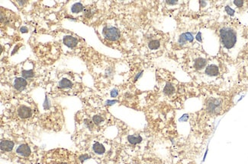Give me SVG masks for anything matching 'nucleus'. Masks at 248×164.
I'll return each instance as SVG.
<instances>
[{"mask_svg": "<svg viewBox=\"0 0 248 164\" xmlns=\"http://www.w3.org/2000/svg\"><path fill=\"white\" fill-rule=\"evenodd\" d=\"M221 41L226 49H231L234 47L237 42V34L233 28H223L220 31Z\"/></svg>", "mask_w": 248, "mask_h": 164, "instance_id": "1", "label": "nucleus"}, {"mask_svg": "<svg viewBox=\"0 0 248 164\" xmlns=\"http://www.w3.org/2000/svg\"><path fill=\"white\" fill-rule=\"evenodd\" d=\"M222 100L217 98H210L207 102V110L211 114H218L222 110Z\"/></svg>", "mask_w": 248, "mask_h": 164, "instance_id": "2", "label": "nucleus"}, {"mask_svg": "<svg viewBox=\"0 0 248 164\" xmlns=\"http://www.w3.org/2000/svg\"><path fill=\"white\" fill-rule=\"evenodd\" d=\"M102 34L104 35V37L109 40H117L120 37V33L118 30L113 27H110V28L105 27L103 29Z\"/></svg>", "mask_w": 248, "mask_h": 164, "instance_id": "3", "label": "nucleus"}, {"mask_svg": "<svg viewBox=\"0 0 248 164\" xmlns=\"http://www.w3.org/2000/svg\"><path fill=\"white\" fill-rule=\"evenodd\" d=\"M18 114L21 118L22 119H27L29 117L31 116L32 115V111L30 108L27 107V106H21L18 110Z\"/></svg>", "mask_w": 248, "mask_h": 164, "instance_id": "4", "label": "nucleus"}, {"mask_svg": "<svg viewBox=\"0 0 248 164\" xmlns=\"http://www.w3.org/2000/svg\"><path fill=\"white\" fill-rule=\"evenodd\" d=\"M27 86V81L24 78H17L14 82V87L17 91H22Z\"/></svg>", "mask_w": 248, "mask_h": 164, "instance_id": "5", "label": "nucleus"}, {"mask_svg": "<svg viewBox=\"0 0 248 164\" xmlns=\"http://www.w3.org/2000/svg\"><path fill=\"white\" fill-rule=\"evenodd\" d=\"M16 153L23 157H29L31 154V149L27 145H22L17 148Z\"/></svg>", "mask_w": 248, "mask_h": 164, "instance_id": "6", "label": "nucleus"}, {"mask_svg": "<svg viewBox=\"0 0 248 164\" xmlns=\"http://www.w3.org/2000/svg\"><path fill=\"white\" fill-rule=\"evenodd\" d=\"M63 43L70 48L75 47V46L77 45V43H78L77 39L75 38V37H72V36H66V37H64V38H63Z\"/></svg>", "mask_w": 248, "mask_h": 164, "instance_id": "7", "label": "nucleus"}, {"mask_svg": "<svg viewBox=\"0 0 248 164\" xmlns=\"http://www.w3.org/2000/svg\"><path fill=\"white\" fill-rule=\"evenodd\" d=\"M205 73L209 76H217L219 74V68L215 65H210L205 69Z\"/></svg>", "mask_w": 248, "mask_h": 164, "instance_id": "8", "label": "nucleus"}, {"mask_svg": "<svg viewBox=\"0 0 248 164\" xmlns=\"http://www.w3.org/2000/svg\"><path fill=\"white\" fill-rule=\"evenodd\" d=\"M0 147H1V150L4 151H11L13 149L14 143L12 140H1V144H0Z\"/></svg>", "mask_w": 248, "mask_h": 164, "instance_id": "9", "label": "nucleus"}, {"mask_svg": "<svg viewBox=\"0 0 248 164\" xmlns=\"http://www.w3.org/2000/svg\"><path fill=\"white\" fill-rule=\"evenodd\" d=\"M93 151L97 154H103L105 151V148L100 143L96 142L93 145Z\"/></svg>", "mask_w": 248, "mask_h": 164, "instance_id": "10", "label": "nucleus"}, {"mask_svg": "<svg viewBox=\"0 0 248 164\" xmlns=\"http://www.w3.org/2000/svg\"><path fill=\"white\" fill-rule=\"evenodd\" d=\"M128 140L131 145H137L142 141V138L140 135H129Z\"/></svg>", "mask_w": 248, "mask_h": 164, "instance_id": "11", "label": "nucleus"}, {"mask_svg": "<svg viewBox=\"0 0 248 164\" xmlns=\"http://www.w3.org/2000/svg\"><path fill=\"white\" fill-rule=\"evenodd\" d=\"M206 64V60L202 58H198L196 59L195 63H194V66L196 69H200L205 67V65Z\"/></svg>", "mask_w": 248, "mask_h": 164, "instance_id": "12", "label": "nucleus"}, {"mask_svg": "<svg viewBox=\"0 0 248 164\" xmlns=\"http://www.w3.org/2000/svg\"><path fill=\"white\" fill-rule=\"evenodd\" d=\"M72 86L73 84L71 83V81L68 79H66V78H63L59 82V87H60V88H70Z\"/></svg>", "mask_w": 248, "mask_h": 164, "instance_id": "13", "label": "nucleus"}, {"mask_svg": "<svg viewBox=\"0 0 248 164\" xmlns=\"http://www.w3.org/2000/svg\"><path fill=\"white\" fill-rule=\"evenodd\" d=\"M175 87L173 86L171 84H166L164 89H163V92L166 95H171L174 93Z\"/></svg>", "mask_w": 248, "mask_h": 164, "instance_id": "14", "label": "nucleus"}, {"mask_svg": "<svg viewBox=\"0 0 248 164\" xmlns=\"http://www.w3.org/2000/svg\"><path fill=\"white\" fill-rule=\"evenodd\" d=\"M83 10V5L79 2H77V3H75L74 5H73L72 8H71V11H72L73 13H79Z\"/></svg>", "mask_w": 248, "mask_h": 164, "instance_id": "15", "label": "nucleus"}, {"mask_svg": "<svg viewBox=\"0 0 248 164\" xmlns=\"http://www.w3.org/2000/svg\"><path fill=\"white\" fill-rule=\"evenodd\" d=\"M160 46V42L158 40H151L150 43H148V47L150 48V50H157Z\"/></svg>", "mask_w": 248, "mask_h": 164, "instance_id": "16", "label": "nucleus"}, {"mask_svg": "<svg viewBox=\"0 0 248 164\" xmlns=\"http://www.w3.org/2000/svg\"><path fill=\"white\" fill-rule=\"evenodd\" d=\"M22 75L24 78H31L35 76V74H34L33 70H29V71L24 70V71H22Z\"/></svg>", "mask_w": 248, "mask_h": 164, "instance_id": "17", "label": "nucleus"}, {"mask_svg": "<svg viewBox=\"0 0 248 164\" xmlns=\"http://www.w3.org/2000/svg\"><path fill=\"white\" fill-rule=\"evenodd\" d=\"M193 40V37L189 33H186V34H184L180 38V42H185V41H192Z\"/></svg>", "mask_w": 248, "mask_h": 164, "instance_id": "18", "label": "nucleus"}, {"mask_svg": "<svg viewBox=\"0 0 248 164\" xmlns=\"http://www.w3.org/2000/svg\"><path fill=\"white\" fill-rule=\"evenodd\" d=\"M103 120H104L103 118H102V117L99 116H94L93 118H92V121H93V122L95 123V124H96V125H99V124L102 122Z\"/></svg>", "mask_w": 248, "mask_h": 164, "instance_id": "19", "label": "nucleus"}, {"mask_svg": "<svg viewBox=\"0 0 248 164\" xmlns=\"http://www.w3.org/2000/svg\"><path fill=\"white\" fill-rule=\"evenodd\" d=\"M89 158H90V156L87 155V154H84V155H81L80 157H79V160H80L82 163H83L85 160H88Z\"/></svg>", "mask_w": 248, "mask_h": 164, "instance_id": "20", "label": "nucleus"}, {"mask_svg": "<svg viewBox=\"0 0 248 164\" xmlns=\"http://www.w3.org/2000/svg\"><path fill=\"white\" fill-rule=\"evenodd\" d=\"M234 4L237 7H242L244 5V2H243V1H234Z\"/></svg>", "mask_w": 248, "mask_h": 164, "instance_id": "21", "label": "nucleus"}, {"mask_svg": "<svg viewBox=\"0 0 248 164\" xmlns=\"http://www.w3.org/2000/svg\"><path fill=\"white\" fill-rule=\"evenodd\" d=\"M118 91L116 90V89H114V90H112L111 92V97H116L118 96Z\"/></svg>", "mask_w": 248, "mask_h": 164, "instance_id": "22", "label": "nucleus"}, {"mask_svg": "<svg viewBox=\"0 0 248 164\" xmlns=\"http://www.w3.org/2000/svg\"><path fill=\"white\" fill-rule=\"evenodd\" d=\"M20 31L22 33L28 32V28H27L26 27H22V28H21V29H20Z\"/></svg>", "mask_w": 248, "mask_h": 164, "instance_id": "23", "label": "nucleus"}, {"mask_svg": "<svg viewBox=\"0 0 248 164\" xmlns=\"http://www.w3.org/2000/svg\"><path fill=\"white\" fill-rule=\"evenodd\" d=\"M116 102L117 101H116V100H112V101H111V100H108V101L106 102V104L107 105H112V104H116Z\"/></svg>", "mask_w": 248, "mask_h": 164, "instance_id": "24", "label": "nucleus"}]
</instances>
